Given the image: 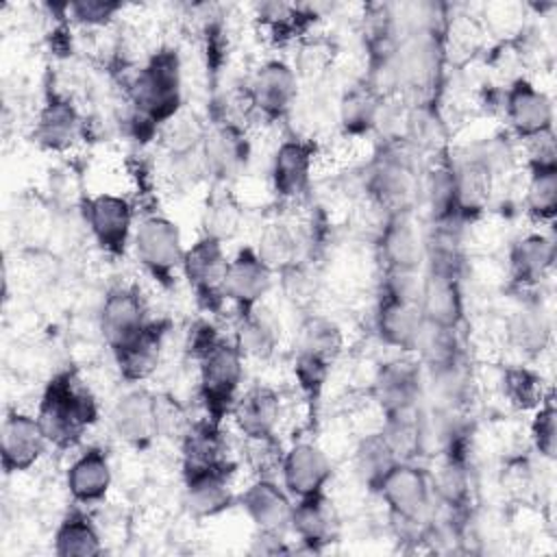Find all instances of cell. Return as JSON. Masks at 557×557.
<instances>
[{
  "mask_svg": "<svg viewBox=\"0 0 557 557\" xmlns=\"http://www.w3.org/2000/svg\"><path fill=\"white\" fill-rule=\"evenodd\" d=\"M131 100V126L141 141H148V137L183 111L181 59L174 48H161L146 61L133 81Z\"/></svg>",
  "mask_w": 557,
  "mask_h": 557,
  "instance_id": "cell-1",
  "label": "cell"
},
{
  "mask_svg": "<svg viewBox=\"0 0 557 557\" xmlns=\"http://www.w3.org/2000/svg\"><path fill=\"white\" fill-rule=\"evenodd\" d=\"M35 416L50 446L67 450L81 442L91 424H96L98 403L76 372L61 370L46 383Z\"/></svg>",
  "mask_w": 557,
  "mask_h": 557,
  "instance_id": "cell-2",
  "label": "cell"
},
{
  "mask_svg": "<svg viewBox=\"0 0 557 557\" xmlns=\"http://www.w3.org/2000/svg\"><path fill=\"white\" fill-rule=\"evenodd\" d=\"M374 492L383 498L392 520L400 524L403 533L420 535L424 531L433 503V485L420 466L411 461L394 463Z\"/></svg>",
  "mask_w": 557,
  "mask_h": 557,
  "instance_id": "cell-3",
  "label": "cell"
},
{
  "mask_svg": "<svg viewBox=\"0 0 557 557\" xmlns=\"http://www.w3.org/2000/svg\"><path fill=\"white\" fill-rule=\"evenodd\" d=\"M244 381V355L235 342L222 339L198 359V392L207 418L222 424L231 416Z\"/></svg>",
  "mask_w": 557,
  "mask_h": 557,
  "instance_id": "cell-4",
  "label": "cell"
},
{
  "mask_svg": "<svg viewBox=\"0 0 557 557\" xmlns=\"http://www.w3.org/2000/svg\"><path fill=\"white\" fill-rule=\"evenodd\" d=\"M139 265L163 287H172L183 268L185 246L178 224L165 215H146L133 233Z\"/></svg>",
  "mask_w": 557,
  "mask_h": 557,
  "instance_id": "cell-5",
  "label": "cell"
},
{
  "mask_svg": "<svg viewBox=\"0 0 557 557\" xmlns=\"http://www.w3.org/2000/svg\"><path fill=\"white\" fill-rule=\"evenodd\" d=\"M226 268H228V259L224 255V244L213 237L200 235L185 250L181 274L205 311L218 313L222 309L226 300L224 296Z\"/></svg>",
  "mask_w": 557,
  "mask_h": 557,
  "instance_id": "cell-6",
  "label": "cell"
},
{
  "mask_svg": "<svg viewBox=\"0 0 557 557\" xmlns=\"http://www.w3.org/2000/svg\"><path fill=\"white\" fill-rule=\"evenodd\" d=\"M85 222L98 248L111 257H122L133 244V205L117 194H98L83 200Z\"/></svg>",
  "mask_w": 557,
  "mask_h": 557,
  "instance_id": "cell-7",
  "label": "cell"
},
{
  "mask_svg": "<svg viewBox=\"0 0 557 557\" xmlns=\"http://www.w3.org/2000/svg\"><path fill=\"white\" fill-rule=\"evenodd\" d=\"M298 98V76L285 61L272 59L255 70L246 87L248 107L268 122L283 120Z\"/></svg>",
  "mask_w": 557,
  "mask_h": 557,
  "instance_id": "cell-8",
  "label": "cell"
},
{
  "mask_svg": "<svg viewBox=\"0 0 557 557\" xmlns=\"http://www.w3.org/2000/svg\"><path fill=\"white\" fill-rule=\"evenodd\" d=\"M200 159L205 174L215 178L218 183L235 178L250 159V141L246 131L233 120L215 122L205 133Z\"/></svg>",
  "mask_w": 557,
  "mask_h": 557,
  "instance_id": "cell-9",
  "label": "cell"
},
{
  "mask_svg": "<svg viewBox=\"0 0 557 557\" xmlns=\"http://www.w3.org/2000/svg\"><path fill=\"white\" fill-rule=\"evenodd\" d=\"M50 446L37 416L11 409L2 420L0 457L7 474L28 472Z\"/></svg>",
  "mask_w": 557,
  "mask_h": 557,
  "instance_id": "cell-10",
  "label": "cell"
},
{
  "mask_svg": "<svg viewBox=\"0 0 557 557\" xmlns=\"http://www.w3.org/2000/svg\"><path fill=\"white\" fill-rule=\"evenodd\" d=\"M233 463L220 461L211 466L185 468V487L183 498L191 516L196 518H215L233 507L235 494L231 490Z\"/></svg>",
  "mask_w": 557,
  "mask_h": 557,
  "instance_id": "cell-11",
  "label": "cell"
},
{
  "mask_svg": "<svg viewBox=\"0 0 557 557\" xmlns=\"http://www.w3.org/2000/svg\"><path fill=\"white\" fill-rule=\"evenodd\" d=\"M109 422L113 433L128 446L141 450L148 448L159 435V411H157V394L146 387H135L122 394L111 411Z\"/></svg>",
  "mask_w": 557,
  "mask_h": 557,
  "instance_id": "cell-12",
  "label": "cell"
},
{
  "mask_svg": "<svg viewBox=\"0 0 557 557\" xmlns=\"http://www.w3.org/2000/svg\"><path fill=\"white\" fill-rule=\"evenodd\" d=\"M505 120L516 137L533 141L553 133V100L527 78H516L503 98Z\"/></svg>",
  "mask_w": 557,
  "mask_h": 557,
  "instance_id": "cell-13",
  "label": "cell"
},
{
  "mask_svg": "<svg viewBox=\"0 0 557 557\" xmlns=\"http://www.w3.org/2000/svg\"><path fill=\"white\" fill-rule=\"evenodd\" d=\"M413 170L403 150L385 148L370 165L366 176V189L372 200L385 211L409 209V200L413 194Z\"/></svg>",
  "mask_w": 557,
  "mask_h": 557,
  "instance_id": "cell-14",
  "label": "cell"
},
{
  "mask_svg": "<svg viewBox=\"0 0 557 557\" xmlns=\"http://www.w3.org/2000/svg\"><path fill=\"white\" fill-rule=\"evenodd\" d=\"M379 250L385 261V270H420L426 244L411 209L385 213V222L379 231Z\"/></svg>",
  "mask_w": 557,
  "mask_h": 557,
  "instance_id": "cell-15",
  "label": "cell"
},
{
  "mask_svg": "<svg viewBox=\"0 0 557 557\" xmlns=\"http://www.w3.org/2000/svg\"><path fill=\"white\" fill-rule=\"evenodd\" d=\"M372 396L383 416L418 409L422 400L420 363L405 357L385 361L374 374Z\"/></svg>",
  "mask_w": 557,
  "mask_h": 557,
  "instance_id": "cell-16",
  "label": "cell"
},
{
  "mask_svg": "<svg viewBox=\"0 0 557 557\" xmlns=\"http://www.w3.org/2000/svg\"><path fill=\"white\" fill-rule=\"evenodd\" d=\"M150 320L146 318V302L135 287H113L100 307V331L111 352L133 342Z\"/></svg>",
  "mask_w": 557,
  "mask_h": 557,
  "instance_id": "cell-17",
  "label": "cell"
},
{
  "mask_svg": "<svg viewBox=\"0 0 557 557\" xmlns=\"http://www.w3.org/2000/svg\"><path fill=\"white\" fill-rule=\"evenodd\" d=\"M278 470L283 476V487L292 498L322 494L333 474L329 455L313 442H298L287 448Z\"/></svg>",
  "mask_w": 557,
  "mask_h": 557,
  "instance_id": "cell-18",
  "label": "cell"
},
{
  "mask_svg": "<svg viewBox=\"0 0 557 557\" xmlns=\"http://www.w3.org/2000/svg\"><path fill=\"white\" fill-rule=\"evenodd\" d=\"M237 503L259 533L283 535L285 529H289L294 500L283 483L278 485L270 476H259L237 496Z\"/></svg>",
  "mask_w": 557,
  "mask_h": 557,
  "instance_id": "cell-19",
  "label": "cell"
},
{
  "mask_svg": "<svg viewBox=\"0 0 557 557\" xmlns=\"http://www.w3.org/2000/svg\"><path fill=\"white\" fill-rule=\"evenodd\" d=\"M315 144L307 139H285L272 159L270 181L281 200H300L311 185Z\"/></svg>",
  "mask_w": 557,
  "mask_h": 557,
  "instance_id": "cell-20",
  "label": "cell"
},
{
  "mask_svg": "<svg viewBox=\"0 0 557 557\" xmlns=\"http://www.w3.org/2000/svg\"><path fill=\"white\" fill-rule=\"evenodd\" d=\"M274 270L257 255L255 248L246 246L237 250L233 259H228L226 278H224V296L235 302L239 311H246L259 302L272 287Z\"/></svg>",
  "mask_w": 557,
  "mask_h": 557,
  "instance_id": "cell-21",
  "label": "cell"
},
{
  "mask_svg": "<svg viewBox=\"0 0 557 557\" xmlns=\"http://www.w3.org/2000/svg\"><path fill=\"white\" fill-rule=\"evenodd\" d=\"M420 311L429 324L459 329L463 320V292L459 272L429 268L422 276Z\"/></svg>",
  "mask_w": 557,
  "mask_h": 557,
  "instance_id": "cell-22",
  "label": "cell"
},
{
  "mask_svg": "<svg viewBox=\"0 0 557 557\" xmlns=\"http://www.w3.org/2000/svg\"><path fill=\"white\" fill-rule=\"evenodd\" d=\"M422 324H424V318L420 311V302L379 296V305L374 313V331L385 346L403 352L416 350Z\"/></svg>",
  "mask_w": 557,
  "mask_h": 557,
  "instance_id": "cell-23",
  "label": "cell"
},
{
  "mask_svg": "<svg viewBox=\"0 0 557 557\" xmlns=\"http://www.w3.org/2000/svg\"><path fill=\"white\" fill-rule=\"evenodd\" d=\"M83 126L85 122L76 107L67 98L52 94L39 109L33 137L44 150L63 152L78 141Z\"/></svg>",
  "mask_w": 557,
  "mask_h": 557,
  "instance_id": "cell-24",
  "label": "cell"
},
{
  "mask_svg": "<svg viewBox=\"0 0 557 557\" xmlns=\"http://www.w3.org/2000/svg\"><path fill=\"white\" fill-rule=\"evenodd\" d=\"M113 483V472L109 457L102 448L91 446L85 453H81L65 474V487L74 503L78 505H91L100 503Z\"/></svg>",
  "mask_w": 557,
  "mask_h": 557,
  "instance_id": "cell-25",
  "label": "cell"
},
{
  "mask_svg": "<svg viewBox=\"0 0 557 557\" xmlns=\"http://www.w3.org/2000/svg\"><path fill=\"white\" fill-rule=\"evenodd\" d=\"M165 335L168 322L150 320L133 342L113 352L120 376L126 383H141L157 370Z\"/></svg>",
  "mask_w": 557,
  "mask_h": 557,
  "instance_id": "cell-26",
  "label": "cell"
},
{
  "mask_svg": "<svg viewBox=\"0 0 557 557\" xmlns=\"http://www.w3.org/2000/svg\"><path fill=\"white\" fill-rule=\"evenodd\" d=\"M231 416L246 440L274 437L281 418V396L268 385L250 387L237 398Z\"/></svg>",
  "mask_w": 557,
  "mask_h": 557,
  "instance_id": "cell-27",
  "label": "cell"
},
{
  "mask_svg": "<svg viewBox=\"0 0 557 557\" xmlns=\"http://www.w3.org/2000/svg\"><path fill=\"white\" fill-rule=\"evenodd\" d=\"M335 511L326 494L296 498L289 529L307 550H322L335 537Z\"/></svg>",
  "mask_w": 557,
  "mask_h": 557,
  "instance_id": "cell-28",
  "label": "cell"
},
{
  "mask_svg": "<svg viewBox=\"0 0 557 557\" xmlns=\"http://www.w3.org/2000/svg\"><path fill=\"white\" fill-rule=\"evenodd\" d=\"M281 342V324L274 313L263 305L239 311L235 326V346L244 357L270 359Z\"/></svg>",
  "mask_w": 557,
  "mask_h": 557,
  "instance_id": "cell-29",
  "label": "cell"
},
{
  "mask_svg": "<svg viewBox=\"0 0 557 557\" xmlns=\"http://www.w3.org/2000/svg\"><path fill=\"white\" fill-rule=\"evenodd\" d=\"M555 263V242L542 233H529L516 239L509 248V270L511 278L531 287L546 278Z\"/></svg>",
  "mask_w": 557,
  "mask_h": 557,
  "instance_id": "cell-30",
  "label": "cell"
},
{
  "mask_svg": "<svg viewBox=\"0 0 557 557\" xmlns=\"http://www.w3.org/2000/svg\"><path fill=\"white\" fill-rule=\"evenodd\" d=\"M492 168L483 157H472L455 165V191L459 220L481 213L492 194Z\"/></svg>",
  "mask_w": 557,
  "mask_h": 557,
  "instance_id": "cell-31",
  "label": "cell"
},
{
  "mask_svg": "<svg viewBox=\"0 0 557 557\" xmlns=\"http://www.w3.org/2000/svg\"><path fill=\"white\" fill-rule=\"evenodd\" d=\"M507 337L518 352L535 357L548 346L550 320L540 305H522L507 320Z\"/></svg>",
  "mask_w": 557,
  "mask_h": 557,
  "instance_id": "cell-32",
  "label": "cell"
},
{
  "mask_svg": "<svg viewBox=\"0 0 557 557\" xmlns=\"http://www.w3.org/2000/svg\"><path fill=\"white\" fill-rule=\"evenodd\" d=\"M54 555L59 557H98L102 553V537L83 511H70L54 531Z\"/></svg>",
  "mask_w": 557,
  "mask_h": 557,
  "instance_id": "cell-33",
  "label": "cell"
},
{
  "mask_svg": "<svg viewBox=\"0 0 557 557\" xmlns=\"http://www.w3.org/2000/svg\"><path fill=\"white\" fill-rule=\"evenodd\" d=\"M296 352L311 355L326 363H335L344 348V333L339 324L326 315L311 313L300 322L298 329V344Z\"/></svg>",
  "mask_w": 557,
  "mask_h": 557,
  "instance_id": "cell-34",
  "label": "cell"
},
{
  "mask_svg": "<svg viewBox=\"0 0 557 557\" xmlns=\"http://www.w3.org/2000/svg\"><path fill=\"white\" fill-rule=\"evenodd\" d=\"M183 446V466L196 468V466H211L226 461V442L222 437L220 424L205 418L198 422H189L187 431L181 437Z\"/></svg>",
  "mask_w": 557,
  "mask_h": 557,
  "instance_id": "cell-35",
  "label": "cell"
},
{
  "mask_svg": "<svg viewBox=\"0 0 557 557\" xmlns=\"http://www.w3.org/2000/svg\"><path fill=\"white\" fill-rule=\"evenodd\" d=\"M457 331L459 329H446L429 322L422 324L416 350L431 374L461 363V344Z\"/></svg>",
  "mask_w": 557,
  "mask_h": 557,
  "instance_id": "cell-36",
  "label": "cell"
},
{
  "mask_svg": "<svg viewBox=\"0 0 557 557\" xmlns=\"http://www.w3.org/2000/svg\"><path fill=\"white\" fill-rule=\"evenodd\" d=\"M403 459H398L396 450L392 448V444L387 442V437L383 435V431L376 433H368L355 448V472L359 476V481L368 487V490H376L381 479L392 470L394 463H398Z\"/></svg>",
  "mask_w": 557,
  "mask_h": 557,
  "instance_id": "cell-37",
  "label": "cell"
},
{
  "mask_svg": "<svg viewBox=\"0 0 557 557\" xmlns=\"http://www.w3.org/2000/svg\"><path fill=\"white\" fill-rule=\"evenodd\" d=\"M383 96H379L366 81L346 89L339 102V122L346 133L363 135L379 124Z\"/></svg>",
  "mask_w": 557,
  "mask_h": 557,
  "instance_id": "cell-38",
  "label": "cell"
},
{
  "mask_svg": "<svg viewBox=\"0 0 557 557\" xmlns=\"http://www.w3.org/2000/svg\"><path fill=\"white\" fill-rule=\"evenodd\" d=\"M300 248H302V239L287 224L274 222L261 231L259 244L255 250L276 274L300 259Z\"/></svg>",
  "mask_w": 557,
  "mask_h": 557,
  "instance_id": "cell-39",
  "label": "cell"
},
{
  "mask_svg": "<svg viewBox=\"0 0 557 557\" xmlns=\"http://www.w3.org/2000/svg\"><path fill=\"white\" fill-rule=\"evenodd\" d=\"M527 211L540 220L548 222L557 213V163L531 165L527 185Z\"/></svg>",
  "mask_w": 557,
  "mask_h": 557,
  "instance_id": "cell-40",
  "label": "cell"
},
{
  "mask_svg": "<svg viewBox=\"0 0 557 557\" xmlns=\"http://www.w3.org/2000/svg\"><path fill=\"white\" fill-rule=\"evenodd\" d=\"M242 207L233 196L218 194L211 198V202L205 209L202 215V235L213 237L218 242L233 239L242 228Z\"/></svg>",
  "mask_w": 557,
  "mask_h": 557,
  "instance_id": "cell-41",
  "label": "cell"
},
{
  "mask_svg": "<svg viewBox=\"0 0 557 557\" xmlns=\"http://www.w3.org/2000/svg\"><path fill=\"white\" fill-rule=\"evenodd\" d=\"M503 392L518 409H537L546 398L542 376L529 368H507L503 374Z\"/></svg>",
  "mask_w": 557,
  "mask_h": 557,
  "instance_id": "cell-42",
  "label": "cell"
},
{
  "mask_svg": "<svg viewBox=\"0 0 557 557\" xmlns=\"http://www.w3.org/2000/svg\"><path fill=\"white\" fill-rule=\"evenodd\" d=\"M531 440L540 457L544 459H555V448H557V409H555V398L548 392L546 398L540 403L535 409L533 422H531Z\"/></svg>",
  "mask_w": 557,
  "mask_h": 557,
  "instance_id": "cell-43",
  "label": "cell"
},
{
  "mask_svg": "<svg viewBox=\"0 0 557 557\" xmlns=\"http://www.w3.org/2000/svg\"><path fill=\"white\" fill-rule=\"evenodd\" d=\"M281 285L285 296L296 302V305H305L309 302L315 292H318V276L313 272V265H309L307 261L298 259L292 265L283 268L281 272Z\"/></svg>",
  "mask_w": 557,
  "mask_h": 557,
  "instance_id": "cell-44",
  "label": "cell"
},
{
  "mask_svg": "<svg viewBox=\"0 0 557 557\" xmlns=\"http://www.w3.org/2000/svg\"><path fill=\"white\" fill-rule=\"evenodd\" d=\"M331 363L322 361V359H315L311 355H302V352H296V359H294V376H296V383L300 387V392L313 403L322 396V389L326 385V379H329V372H331Z\"/></svg>",
  "mask_w": 557,
  "mask_h": 557,
  "instance_id": "cell-45",
  "label": "cell"
},
{
  "mask_svg": "<svg viewBox=\"0 0 557 557\" xmlns=\"http://www.w3.org/2000/svg\"><path fill=\"white\" fill-rule=\"evenodd\" d=\"M120 11H122V4L111 0H81V2L67 4V13L72 15V20L83 26H104Z\"/></svg>",
  "mask_w": 557,
  "mask_h": 557,
  "instance_id": "cell-46",
  "label": "cell"
},
{
  "mask_svg": "<svg viewBox=\"0 0 557 557\" xmlns=\"http://www.w3.org/2000/svg\"><path fill=\"white\" fill-rule=\"evenodd\" d=\"M224 337L218 333V329L209 322H198L191 333H189V344H187V350L189 355L198 361L202 359L213 346H218Z\"/></svg>",
  "mask_w": 557,
  "mask_h": 557,
  "instance_id": "cell-47",
  "label": "cell"
}]
</instances>
